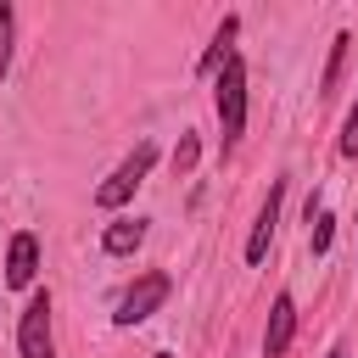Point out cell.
I'll list each match as a JSON object with an SVG mask.
<instances>
[{
    "mask_svg": "<svg viewBox=\"0 0 358 358\" xmlns=\"http://www.w3.org/2000/svg\"><path fill=\"white\" fill-rule=\"evenodd\" d=\"M213 106H218V129H224V151H229L246 129V62L241 56H229L213 73Z\"/></svg>",
    "mask_w": 358,
    "mask_h": 358,
    "instance_id": "obj_1",
    "label": "cell"
},
{
    "mask_svg": "<svg viewBox=\"0 0 358 358\" xmlns=\"http://www.w3.org/2000/svg\"><path fill=\"white\" fill-rule=\"evenodd\" d=\"M151 168H157V145H151V140H140V145L112 168V179L95 190V207H123V201L145 185V173H151Z\"/></svg>",
    "mask_w": 358,
    "mask_h": 358,
    "instance_id": "obj_2",
    "label": "cell"
},
{
    "mask_svg": "<svg viewBox=\"0 0 358 358\" xmlns=\"http://www.w3.org/2000/svg\"><path fill=\"white\" fill-rule=\"evenodd\" d=\"M168 291H173V280H168L162 268H151V274H140V280L117 296V313H112V319H117L123 330H129V324H145V319L168 302Z\"/></svg>",
    "mask_w": 358,
    "mask_h": 358,
    "instance_id": "obj_3",
    "label": "cell"
},
{
    "mask_svg": "<svg viewBox=\"0 0 358 358\" xmlns=\"http://www.w3.org/2000/svg\"><path fill=\"white\" fill-rule=\"evenodd\" d=\"M17 352L22 358H56V336H50V291H34L22 319H17Z\"/></svg>",
    "mask_w": 358,
    "mask_h": 358,
    "instance_id": "obj_4",
    "label": "cell"
},
{
    "mask_svg": "<svg viewBox=\"0 0 358 358\" xmlns=\"http://www.w3.org/2000/svg\"><path fill=\"white\" fill-rule=\"evenodd\" d=\"M280 201H285V179H274L268 196H263V207H257V224H252V235H246V263H263V252H268V241H274V224H280Z\"/></svg>",
    "mask_w": 358,
    "mask_h": 358,
    "instance_id": "obj_5",
    "label": "cell"
},
{
    "mask_svg": "<svg viewBox=\"0 0 358 358\" xmlns=\"http://www.w3.org/2000/svg\"><path fill=\"white\" fill-rule=\"evenodd\" d=\"M34 274H39V241L28 235V229H17L11 235V246H6V285H34Z\"/></svg>",
    "mask_w": 358,
    "mask_h": 358,
    "instance_id": "obj_6",
    "label": "cell"
},
{
    "mask_svg": "<svg viewBox=\"0 0 358 358\" xmlns=\"http://www.w3.org/2000/svg\"><path fill=\"white\" fill-rule=\"evenodd\" d=\"M291 336H296V302H291V296L280 291V296H274V308H268V330H263V358H285Z\"/></svg>",
    "mask_w": 358,
    "mask_h": 358,
    "instance_id": "obj_7",
    "label": "cell"
},
{
    "mask_svg": "<svg viewBox=\"0 0 358 358\" xmlns=\"http://www.w3.org/2000/svg\"><path fill=\"white\" fill-rule=\"evenodd\" d=\"M140 241H145V218H117V224H106V235H101L106 257H129Z\"/></svg>",
    "mask_w": 358,
    "mask_h": 358,
    "instance_id": "obj_8",
    "label": "cell"
},
{
    "mask_svg": "<svg viewBox=\"0 0 358 358\" xmlns=\"http://www.w3.org/2000/svg\"><path fill=\"white\" fill-rule=\"evenodd\" d=\"M235 34H241V17H224V22H218V34H213V50L201 56V73H218V67L235 56V50H229V45H235Z\"/></svg>",
    "mask_w": 358,
    "mask_h": 358,
    "instance_id": "obj_9",
    "label": "cell"
},
{
    "mask_svg": "<svg viewBox=\"0 0 358 358\" xmlns=\"http://www.w3.org/2000/svg\"><path fill=\"white\" fill-rule=\"evenodd\" d=\"M347 45H352V34H336V39H330V62H324L319 95H336V84H341V67H347Z\"/></svg>",
    "mask_w": 358,
    "mask_h": 358,
    "instance_id": "obj_10",
    "label": "cell"
},
{
    "mask_svg": "<svg viewBox=\"0 0 358 358\" xmlns=\"http://www.w3.org/2000/svg\"><path fill=\"white\" fill-rule=\"evenodd\" d=\"M11 28H17V17H11V6L0 0V78L11 73Z\"/></svg>",
    "mask_w": 358,
    "mask_h": 358,
    "instance_id": "obj_11",
    "label": "cell"
},
{
    "mask_svg": "<svg viewBox=\"0 0 358 358\" xmlns=\"http://www.w3.org/2000/svg\"><path fill=\"white\" fill-rule=\"evenodd\" d=\"M341 157H358V101L347 106V123H341Z\"/></svg>",
    "mask_w": 358,
    "mask_h": 358,
    "instance_id": "obj_12",
    "label": "cell"
},
{
    "mask_svg": "<svg viewBox=\"0 0 358 358\" xmlns=\"http://www.w3.org/2000/svg\"><path fill=\"white\" fill-rule=\"evenodd\" d=\"M173 168H179V173L196 168V134H179V145H173Z\"/></svg>",
    "mask_w": 358,
    "mask_h": 358,
    "instance_id": "obj_13",
    "label": "cell"
},
{
    "mask_svg": "<svg viewBox=\"0 0 358 358\" xmlns=\"http://www.w3.org/2000/svg\"><path fill=\"white\" fill-rule=\"evenodd\" d=\"M308 224H313V252H324V246H330V224H336V218H330V213H308Z\"/></svg>",
    "mask_w": 358,
    "mask_h": 358,
    "instance_id": "obj_14",
    "label": "cell"
},
{
    "mask_svg": "<svg viewBox=\"0 0 358 358\" xmlns=\"http://www.w3.org/2000/svg\"><path fill=\"white\" fill-rule=\"evenodd\" d=\"M151 358H173V352H151Z\"/></svg>",
    "mask_w": 358,
    "mask_h": 358,
    "instance_id": "obj_15",
    "label": "cell"
},
{
    "mask_svg": "<svg viewBox=\"0 0 358 358\" xmlns=\"http://www.w3.org/2000/svg\"><path fill=\"white\" fill-rule=\"evenodd\" d=\"M330 358H347V352H341V347H336V352H330Z\"/></svg>",
    "mask_w": 358,
    "mask_h": 358,
    "instance_id": "obj_16",
    "label": "cell"
}]
</instances>
